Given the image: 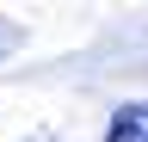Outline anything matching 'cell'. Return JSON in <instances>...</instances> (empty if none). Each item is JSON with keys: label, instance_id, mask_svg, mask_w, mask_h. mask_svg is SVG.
Wrapping results in <instances>:
<instances>
[{"label": "cell", "instance_id": "obj_1", "mask_svg": "<svg viewBox=\"0 0 148 142\" xmlns=\"http://www.w3.org/2000/svg\"><path fill=\"white\" fill-rule=\"evenodd\" d=\"M105 142H148V105H117Z\"/></svg>", "mask_w": 148, "mask_h": 142}]
</instances>
